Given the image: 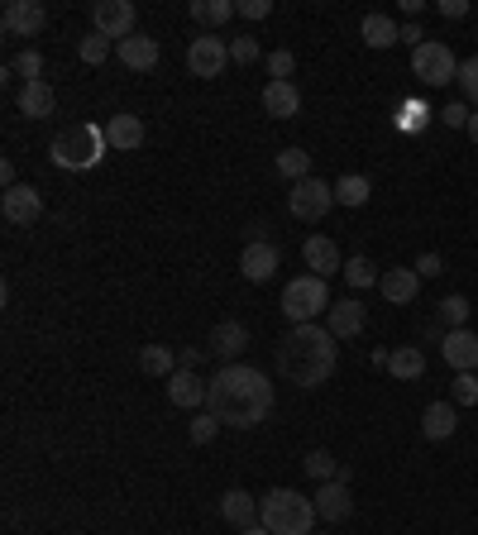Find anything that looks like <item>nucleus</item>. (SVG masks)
Segmentation results:
<instances>
[{
    "label": "nucleus",
    "mask_w": 478,
    "mask_h": 535,
    "mask_svg": "<svg viewBox=\"0 0 478 535\" xmlns=\"http://www.w3.org/2000/svg\"><path fill=\"white\" fill-rule=\"evenodd\" d=\"M206 407L220 426L254 430L273 411V383H268V373L249 364H220V373L206 383Z\"/></svg>",
    "instance_id": "obj_1"
},
{
    "label": "nucleus",
    "mask_w": 478,
    "mask_h": 535,
    "mask_svg": "<svg viewBox=\"0 0 478 535\" xmlns=\"http://www.w3.org/2000/svg\"><path fill=\"white\" fill-rule=\"evenodd\" d=\"M273 364H278V373H283L287 383L321 387L330 383V373L340 364V344H335V335H330L326 325H292L278 340Z\"/></svg>",
    "instance_id": "obj_2"
},
{
    "label": "nucleus",
    "mask_w": 478,
    "mask_h": 535,
    "mask_svg": "<svg viewBox=\"0 0 478 535\" xmlns=\"http://www.w3.org/2000/svg\"><path fill=\"white\" fill-rule=\"evenodd\" d=\"M259 521L268 526L273 535H316V502L302 493H292V488H273V493H263L259 502Z\"/></svg>",
    "instance_id": "obj_3"
},
{
    "label": "nucleus",
    "mask_w": 478,
    "mask_h": 535,
    "mask_svg": "<svg viewBox=\"0 0 478 535\" xmlns=\"http://www.w3.org/2000/svg\"><path fill=\"white\" fill-rule=\"evenodd\" d=\"M106 129L101 125H72L63 129L53 144H48V158L53 168H67V172H91L101 158H106Z\"/></svg>",
    "instance_id": "obj_4"
},
{
    "label": "nucleus",
    "mask_w": 478,
    "mask_h": 535,
    "mask_svg": "<svg viewBox=\"0 0 478 535\" xmlns=\"http://www.w3.org/2000/svg\"><path fill=\"white\" fill-rule=\"evenodd\" d=\"M330 306V287H326V278H297V282H287L283 287V316L292 325H316V316H326Z\"/></svg>",
    "instance_id": "obj_5"
},
{
    "label": "nucleus",
    "mask_w": 478,
    "mask_h": 535,
    "mask_svg": "<svg viewBox=\"0 0 478 535\" xmlns=\"http://www.w3.org/2000/svg\"><path fill=\"white\" fill-rule=\"evenodd\" d=\"M412 72L426 86H445V82H455L459 77V58L450 53V43L426 39L421 48H412Z\"/></svg>",
    "instance_id": "obj_6"
},
{
    "label": "nucleus",
    "mask_w": 478,
    "mask_h": 535,
    "mask_svg": "<svg viewBox=\"0 0 478 535\" xmlns=\"http://www.w3.org/2000/svg\"><path fill=\"white\" fill-rule=\"evenodd\" d=\"M330 206H335V187H330V182H321V177H306V182H297V187H292V196H287V211L297 215V220H306V225L326 220Z\"/></svg>",
    "instance_id": "obj_7"
},
{
    "label": "nucleus",
    "mask_w": 478,
    "mask_h": 535,
    "mask_svg": "<svg viewBox=\"0 0 478 535\" xmlns=\"http://www.w3.org/2000/svg\"><path fill=\"white\" fill-rule=\"evenodd\" d=\"M230 67V43L220 39V34H201V39L187 43V72L201 77V82H211Z\"/></svg>",
    "instance_id": "obj_8"
},
{
    "label": "nucleus",
    "mask_w": 478,
    "mask_h": 535,
    "mask_svg": "<svg viewBox=\"0 0 478 535\" xmlns=\"http://www.w3.org/2000/svg\"><path fill=\"white\" fill-rule=\"evenodd\" d=\"M44 24H48L44 0H10L5 15H0V29H5L10 39H39Z\"/></svg>",
    "instance_id": "obj_9"
},
{
    "label": "nucleus",
    "mask_w": 478,
    "mask_h": 535,
    "mask_svg": "<svg viewBox=\"0 0 478 535\" xmlns=\"http://www.w3.org/2000/svg\"><path fill=\"white\" fill-rule=\"evenodd\" d=\"M91 24H96V34L125 43L134 34V5L130 0H96L91 5Z\"/></svg>",
    "instance_id": "obj_10"
},
{
    "label": "nucleus",
    "mask_w": 478,
    "mask_h": 535,
    "mask_svg": "<svg viewBox=\"0 0 478 535\" xmlns=\"http://www.w3.org/2000/svg\"><path fill=\"white\" fill-rule=\"evenodd\" d=\"M278 263H283L278 244H273V239H254V244H244V254H239V273L249 282H273L278 278Z\"/></svg>",
    "instance_id": "obj_11"
},
{
    "label": "nucleus",
    "mask_w": 478,
    "mask_h": 535,
    "mask_svg": "<svg viewBox=\"0 0 478 535\" xmlns=\"http://www.w3.org/2000/svg\"><path fill=\"white\" fill-rule=\"evenodd\" d=\"M0 215H5L10 225L29 230V225L44 215V196L34 192V187H5V196H0Z\"/></svg>",
    "instance_id": "obj_12"
},
{
    "label": "nucleus",
    "mask_w": 478,
    "mask_h": 535,
    "mask_svg": "<svg viewBox=\"0 0 478 535\" xmlns=\"http://www.w3.org/2000/svg\"><path fill=\"white\" fill-rule=\"evenodd\" d=\"M302 258H306V268H311V278H335V273H345V258L335 249V239H326V235L306 239Z\"/></svg>",
    "instance_id": "obj_13"
},
{
    "label": "nucleus",
    "mask_w": 478,
    "mask_h": 535,
    "mask_svg": "<svg viewBox=\"0 0 478 535\" xmlns=\"http://www.w3.org/2000/svg\"><path fill=\"white\" fill-rule=\"evenodd\" d=\"M440 354H445V364L455 368V373H474L478 368V335L464 325V330H450L445 340H440Z\"/></svg>",
    "instance_id": "obj_14"
},
{
    "label": "nucleus",
    "mask_w": 478,
    "mask_h": 535,
    "mask_svg": "<svg viewBox=\"0 0 478 535\" xmlns=\"http://www.w3.org/2000/svg\"><path fill=\"white\" fill-rule=\"evenodd\" d=\"M115 58L130 67V72H153L158 58H163V48H158V39H149V34H130L125 43H115Z\"/></svg>",
    "instance_id": "obj_15"
},
{
    "label": "nucleus",
    "mask_w": 478,
    "mask_h": 535,
    "mask_svg": "<svg viewBox=\"0 0 478 535\" xmlns=\"http://www.w3.org/2000/svg\"><path fill=\"white\" fill-rule=\"evenodd\" d=\"M311 502H316V516H321V521H330V526H335V521H345V516L354 512V497H349V483H335V478H330V483H321Z\"/></svg>",
    "instance_id": "obj_16"
},
{
    "label": "nucleus",
    "mask_w": 478,
    "mask_h": 535,
    "mask_svg": "<svg viewBox=\"0 0 478 535\" xmlns=\"http://www.w3.org/2000/svg\"><path fill=\"white\" fill-rule=\"evenodd\" d=\"M326 330L335 335V340H354V335L364 330V301L359 297L335 301V306L326 311Z\"/></svg>",
    "instance_id": "obj_17"
},
{
    "label": "nucleus",
    "mask_w": 478,
    "mask_h": 535,
    "mask_svg": "<svg viewBox=\"0 0 478 535\" xmlns=\"http://www.w3.org/2000/svg\"><path fill=\"white\" fill-rule=\"evenodd\" d=\"M106 144L115 153L144 149V120H139V115H110L106 120Z\"/></svg>",
    "instance_id": "obj_18"
},
{
    "label": "nucleus",
    "mask_w": 478,
    "mask_h": 535,
    "mask_svg": "<svg viewBox=\"0 0 478 535\" xmlns=\"http://www.w3.org/2000/svg\"><path fill=\"white\" fill-rule=\"evenodd\" d=\"M244 349H249V325L244 321H220L216 330H211V354H216V359H230V364H235Z\"/></svg>",
    "instance_id": "obj_19"
},
{
    "label": "nucleus",
    "mask_w": 478,
    "mask_h": 535,
    "mask_svg": "<svg viewBox=\"0 0 478 535\" xmlns=\"http://www.w3.org/2000/svg\"><path fill=\"white\" fill-rule=\"evenodd\" d=\"M378 292H383L392 306H412L416 292H421V278H416V268H388V273L378 278Z\"/></svg>",
    "instance_id": "obj_20"
},
{
    "label": "nucleus",
    "mask_w": 478,
    "mask_h": 535,
    "mask_svg": "<svg viewBox=\"0 0 478 535\" xmlns=\"http://www.w3.org/2000/svg\"><path fill=\"white\" fill-rule=\"evenodd\" d=\"M168 402H173V407H182V411L201 407V402H206V383L196 378L192 368H177L173 378H168Z\"/></svg>",
    "instance_id": "obj_21"
},
{
    "label": "nucleus",
    "mask_w": 478,
    "mask_h": 535,
    "mask_svg": "<svg viewBox=\"0 0 478 535\" xmlns=\"http://www.w3.org/2000/svg\"><path fill=\"white\" fill-rule=\"evenodd\" d=\"M263 110H268L273 120H292V115L302 110V91L292 82H268L263 86Z\"/></svg>",
    "instance_id": "obj_22"
},
{
    "label": "nucleus",
    "mask_w": 478,
    "mask_h": 535,
    "mask_svg": "<svg viewBox=\"0 0 478 535\" xmlns=\"http://www.w3.org/2000/svg\"><path fill=\"white\" fill-rule=\"evenodd\" d=\"M220 516H225L230 526L244 531V526H254V521H259V497L244 493V488H230V493L220 497Z\"/></svg>",
    "instance_id": "obj_23"
},
{
    "label": "nucleus",
    "mask_w": 478,
    "mask_h": 535,
    "mask_svg": "<svg viewBox=\"0 0 478 535\" xmlns=\"http://www.w3.org/2000/svg\"><path fill=\"white\" fill-rule=\"evenodd\" d=\"M455 426H459L455 402H431V407L421 411V435H426V440H450Z\"/></svg>",
    "instance_id": "obj_24"
},
{
    "label": "nucleus",
    "mask_w": 478,
    "mask_h": 535,
    "mask_svg": "<svg viewBox=\"0 0 478 535\" xmlns=\"http://www.w3.org/2000/svg\"><path fill=\"white\" fill-rule=\"evenodd\" d=\"M53 106H58V96H53V86L48 82H24L20 86V115H29V120H48Z\"/></svg>",
    "instance_id": "obj_25"
},
{
    "label": "nucleus",
    "mask_w": 478,
    "mask_h": 535,
    "mask_svg": "<svg viewBox=\"0 0 478 535\" xmlns=\"http://www.w3.org/2000/svg\"><path fill=\"white\" fill-rule=\"evenodd\" d=\"M373 196V182L364 172H345L340 182H335V206H349V211H359V206H369Z\"/></svg>",
    "instance_id": "obj_26"
},
{
    "label": "nucleus",
    "mask_w": 478,
    "mask_h": 535,
    "mask_svg": "<svg viewBox=\"0 0 478 535\" xmlns=\"http://www.w3.org/2000/svg\"><path fill=\"white\" fill-rule=\"evenodd\" d=\"M388 373L397 378V383H412V378H421L426 373V354L416 349V344H397L388 359Z\"/></svg>",
    "instance_id": "obj_27"
},
{
    "label": "nucleus",
    "mask_w": 478,
    "mask_h": 535,
    "mask_svg": "<svg viewBox=\"0 0 478 535\" xmlns=\"http://www.w3.org/2000/svg\"><path fill=\"white\" fill-rule=\"evenodd\" d=\"M139 368H144V373H153V378H173V373H177V354L168 349V344H144V349H139Z\"/></svg>",
    "instance_id": "obj_28"
},
{
    "label": "nucleus",
    "mask_w": 478,
    "mask_h": 535,
    "mask_svg": "<svg viewBox=\"0 0 478 535\" xmlns=\"http://www.w3.org/2000/svg\"><path fill=\"white\" fill-rule=\"evenodd\" d=\"M187 15H192L196 24H225V20H235L239 10L230 5V0H192Z\"/></svg>",
    "instance_id": "obj_29"
},
{
    "label": "nucleus",
    "mask_w": 478,
    "mask_h": 535,
    "mask_svg": "<svg viewBox=\"0 0 478 535\" xmlns=\"http://www.w3.org/2000/svg\"><path fill=\"white\" fill-rule=\"evenodd\" d=\"M278 172H283L292 187H297V182H306V177H311V153H306V149H283V153H278Z\"/></svg>",
    "instance_id": "obj_30"
},
{
    "label": "nucleus",
    "mask_w": 478,
    "mask_h": 535,
    "mask_svg": "<svg viewBox=\"0 0 478 535\" xmlns=\"http://www.w3.org/2000/svg\"><path fill=\"white\" fill-rule=\"evenodd\" d=\"M364 43L369 48H392V43H402V39H397V24L388 15H369L364 20Z\"/></svg>",
    "instance_id": "obj_31"
},
{
    "label": "nucleus",
    "mask_w": 478,
    "mask_h": 535,
    "mask_svg": "<svg viewBox=\"0 0 478 535\" xmlns=\"http://www.w3.org/2000/svg\"><path fill=\"white\" fill-rule=\"evenodd\" d=\"M469 316H474V306H469V297H459V292H450V297L440 301V321L450 325V330H464V325H469Z\"/></svg>",
    "instance_id": "obj_32"
},
{
    "label": "nucleus",
    "mask_w": 478,
    "mask_h": 535,
    "mask_svg": "<svg viewBox=\"0 0 478 535\" xmlns=\"http://www.w3.org/2000/svg\"><path fill=\"white\" fill-rule=\"evenodd\" d=\"M106 53H110V39H106V34H96V29L77 43V58H82L87 67H101V63H106Z\"/></svg>",
    "instance_id": "obj_33"
},
{
    "label": "nucleus",
    "mask_w": 478,
    "mask_h": 535,
    "mask_svg": "<svg viewBox=\"0 0 478 535\" xmlns=\"http://www.w3.org/2000/svg\"><path fill=\"white\" fill-rule=\"evenodd\" d=\"M302 464H306V473H311L316 483H330V478L340 473V464H335V454H330V450H311Z\"/></svg>",
    "instance_id": "obj_34"
},
{
    "label": "nucleus",
    "mask_w": 478,
    "mask_h": 535,
    "mask_svg": "<svg viewBox=\"0 0 478 535\" xmlns=\"http://www.w3.org/2000/svg\"><path fill=\"white\" fill-rule=\"evenodd\" d=\"M450 402H455V407H478V373H455Z\"/></svg>",
    "instance_id": "obj_35"
},
{
    "label": "nucleus",
    "mask_w": 478,
    "mask_h": 535,
    "mask_svg": "<svg viewBox=\"0 0 478 535\" xmlns=\"http://www.w3.org/2000/svg\"><path fill=\"white\" fill-rule=\"evenodd\" d=\"M426 120H431V106H426V101H402V106H397V125L402 129H426Z\"/></svg>",
    "instance_id": "obj_36"
},
{
    "label": "nucleus",
    "mask_w": 478,
    "mask_h": 535,
    "mask_svg": "<svg viewBox=\"0 0 478 535\" xmlns=\"http://www.w3.org/2000/svg\"><path fill=\"white\" fill-rule=\"evenodd\" d=\"M378 278H383V273H373L369 258H349V263H345V282L354 287V292H359V287H373Z\"/></svg>",
    "instance_id": "obj_37"
},
{
    "label": "nucleus",
    "mask_w": 478,
    "mask_h": 535,
    "mask_svg": "<svg viewBox=\"0 0 478 535\" xmlns=\"http://www.w3.org/2000/svg\"><path fill=\"white\" fill-rule=\"evenodd\" d=\"M15 72H20L24 82H44V77H39V72H44V53H39V48H24L20 58H15Z\"/></svg>",
    "instance_id": "obj_38"
},
{
    "label": "nucleus",
    "mask_w": 478,
    "mask_h": 535,
    "mask_svg": "<svg viewBox=\"0 0 478 535\" xmlns=\"http://www.w3.org/2000/svg\"><path fill=\"white\" fill-rule=\"evenodd\" d=\"M455 82H459V91H464V96H469V101L478 106V53L459 63V77H455Z\"/></svg>",
    "instance_id": "obj_39"
},
{
    "label": "nucleus",
    "mask_w": 478,
    "mask_h": 535,
    "mask_svg": "<svg viewBox=\"0 0 478 535\" xmlns=\"http://www.w3.org/2000/svg\"><path fill=\"white\" fill-rule=\"evenodd\" d=\"M216 430H220V421L211 416V411H201V416L192 421V445H211V440H216Z\"/></svg>",
    "instance_id": "obj_40"
},
{
    "label": "nucleus",
    "mask_w": 478,
    "mask_h": 535,
    "mask_svg": "<svg viewBox=\"0 0 478 535\" xmlns=\"http://www.w3.org/2000/svg\"><path fill=\"white\" fill-rule=\"evenodd\" d=\"M292 67H297V58H292L287 48L268 53V77H273V82H287V77H292Z\"/></svg>",
    "instance_id": "obj_41"
},
{
    "label": "nucleus",
    "mask_w": 478,
    "mask_h": 535,
    "mask_svg": "<svg viewBox=\"0 0 478 535\" xmlns=\"http://www.w3.org/2000/svg\"><path fill=\"white\" fill-rule=\"evenodd\" d=\"M469 115H474V110L464 106V101H450V106L440 110V120H445L450 129H469Z\"/></svg>",
    "instance_id": "obj_42"
},
{
    "label": "nucleus",
    "mask_w": 478,
    "mask_h": 535,
    "mask_svg": "<svg viewBox=\"0 0 478 535\" xmlns=\"http://www.w3.org/2000/svg\"><path fill=\"white\" fill-rule=\"evenodd\" d=\"M230 63H259V39H235L230 43Z\"/></svg>",
    "instance_id": "obj_43"
},
{
    "label": "nucleus",
    "mask_w": 478,
    "mask_h": 535,
    "mask_svg": "<svg viewBox=\"0 0 478 535\" xmlns=\"http://www.w3.org/2000/svg\"><path fill=\"white\" fill-rule=\"evenodd\" d=\"M235 10H239V20H268V15H273V0H239Z\"/></svg>",
    "instance_id": "obj_44"
},
{
    "label": "nucleus",
    "mask_w": 478,
    "mask_h": 535,
    "mask_svg": "<svg viewBox=\"0 0 478 535\" xmlns=\"http://www.w3.org/2000/svg\"><path fill=\"white\" fill-rule=\"evenodd\" d=\"M440 268H445V263H440V254H421V258H416V278H421V282L440 278Z\"/></svg>",
    "instance_id": "obj_45"
},
{
    "label": "nucleus",
    "mask_w": 478,
    "mask_h": 535,
    "mask_svg": "<svg viewBox=\"0 0 478 535\" xmlns=\"http://www.w3.org/2000/svg\"><path fill=\"white\" fill-rule=\"evenodd\" d=\"M435 10H440L445 20H464V15H469V0H440Z\"/></svg>",
    "instance_id": "obj_46"
},
{
    "label": "nucleus",
    "mask_w": 478,
    "mask_h": 535,
    "mask_svg": "<svg viewBox=\"0 0 478 535\" xmlns=\"http://www.w3.org/2000/svg\"><path fill=\"white\" fill-rule=\"evenodd\" d=\"M397 39H402V43H412V48H421V43H426V34L416 29V20H407V24H397Z\"/></svg>",
    "instance_id": "obj_47"
},
{
    "label": "nucleus",
    "mask_w": 478,
    "mask_h": 535,
    "mask_svg": "<svg viewBox=\"0 0 478 535\" xmlns=\"http://www.w3.org/2000/svg\"><path fill=\"white\" fill-rule=\"evenodd\" d=\"M0 182H5V187H20V182H15V163H10V158L0 163Z\"/></svg>",
    "instance_id": "obj_48"
},
{
    "label": "nucleus",
    "mask_w": 478,
    "mask_h": 535,
    "mask_svg": "<svg viewBox=\"0 0 478 535\" xmlns=\"http://www.w3.org/2000/svg\"><path fill=\"white\" fill-rule=\"evenodd\" d=\"M421 10H426V0H402V15H407V20H416Z\"/></svg>",
    "instance_id": "obj_49"
},
{
    "label": "nucleus",
    "mask_w": 478,
    "mask_h": 535,
    "mask_svg": "<svg viewBox=\"0 0 478 535\" xmlns=\"http://www.w3.org/2000/svg\"><path fill=\"white\" fill-rule=\"evenodd\" d=\"M201 364V349H182V368H196Z\"/></svg>",
    "instance_id": "obj_50"
},
{
    "label": "nucleus",
    "mask_w": 478,
    "mask_h": 535,
    "mask_svg": "<svg viewBox=\"0 0 478 535\" xmlns=\"http://www.w3.org/2000/svg\"><path fill=\"white\" fill-rule=\"evenodd\" d=\"M239 535H273V531H268L263 521H254V526H244V531H239Z\"/></svg>",
    "instance_id": "obj_51"
},
{
    "label": "nucleus",
    "mask_w": 478,
    "mask_h": 535,
    "mask_svg": "<svg viewBox=\"0 0 478 535\" xmlns=\"http://www.w3.org/2000/svg\"><path fill=\"white\" fill-rule=\"evenodd\" d=\"M464 134H469V139H474V144H478V110H474V115H469V129H464Z\"/></svg>",
    "instance_id": "obj_52"
}]
</instances>
